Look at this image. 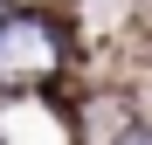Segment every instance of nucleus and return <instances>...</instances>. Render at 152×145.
Returning a JSON list of instances; mask_svg holds the SVG:
<instances>
[{"instance_id": "1", "label": "nucleus", "mask_w": 152, "mask_h": 145, "mask_svg": "<svg viewBox=\"0 0 152 145\" xmlns=\"http://www.w3.org/2000/svg\"><path fill=\"white\" fill-rule=\"evenodd\" d=\"M0 145H69V138L56 131L48 111H7L0 117Z\"/></svg>"}]
</instances>
